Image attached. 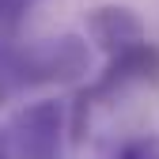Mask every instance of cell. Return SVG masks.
Masks as SVG:
<instances>
[{"instance_id":"3957f363","label":"cell","mask_w":159,"mask_h":159,"mask_svg":"<svg viewBox=\"0 0 159 159\" xmlns=\"http://www.w3.org/2000/svg\"><path fill=\"white\" fill-rule=\"evenodd\" d=\"M11 72H19V80H76L87 72V46L72 34L27 46L15 53Z\"/></svg>"},{"instance_id":"6da1fadb","label":"cell","mask_w":159,"mask_h":159,"mask_svg":"<svg viewBox=\"0 0 159 159\" xmlns=\"http://www.w3.org/2000/svg\"><path fill=\"white\" fill-rule=\"evenodd\" d=\"M65 129H68L65 102L38 98L8 117V125L0 129V140L8 148V159H57L65 148Z\"/></svg>"},{"instance_id":"277c9868","label":"cell","mask_w":159,"mask_h":159,"mask_svg":"<svg viewBox=\"0 0 159 159\" xmlns=\"http://www.w3.org/2000/svg\"><path fill=\"white\" fill-rule=\"evenodd\" d=\"M87 34H91V42L106 57L129 53L140 42H148L144 19L136 15L133 8H125V4H102V8H95L87 15Z\"/></svg>"},{"instance_id":"7a4b0ae2","label":"cell","mask_w":159,"mask_h":159,"mask_svg":"<svg viewBox=\"0 0 159 159\" xmlns=\"http://www.w3.org/2000/svg\"><path fill=\"white\" fill-rule=\"evenodd\" d=\"M159 80V49L152 42H140L129 53H117L106 61V72L95 80V84L80 95V114L98 106L102 98H114L121 95L125 87H140V84H155Z\"/></svg>"},{"instance_id":"8992f818","label":"cell","mask_w":159,"mask_h":159,"mask_svg":"<svg viewBox=\"0 0 159 159\" xmlns=\"http://www.w3.org/2000/svg\"><path fill=\"white\" fill-rule=\"evenodd\" d=\"M34 0H0V27H19V19L30 11Z\"/></svg>"},{"instance_id":"5b68a950","label":"cell","mask_w":159,"mask_h":159,"mask_svg":"<svg viewBox=\"0 0 159 159\" xmlns=\"http://www.w3.org/2000/svg\"><path fill=\"white\" fill-rule=\"evenodd\" d=\"M106 159H159V133H133L117 140Z\"/></svg>"},{"instance_id":"52a82bcc","label":"cell","mask_w":159,"mask_h":159,"mask_svg":"<svg viewBox=\"0 0 159 159\" xmlns=\"http://www.w3.org/2000/svg\"><path fill=\"white\" fill-rule=\"evenodd\" d=\"M0 159H8V148H4V140H0Z\"/></svg>"}]
</instances>
